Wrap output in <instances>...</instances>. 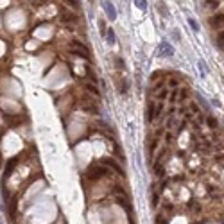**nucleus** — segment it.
I'll return each instance as SVG.
<instances>
[{"label": "nucleus", "mask_w": 224, "mask_h": 224, "mask_svg": "<svg viewBox=\"0 0 224 224\" xmlns=\"http://www.w3.org/2000/svg\"><path fill=\"white\" fill-rule=\"evenodd\" d=\"M106 174H108V169H106V167H95V165H93V167H90V170H88V172H86V176H88V178H90V179H97V178H101V176H106Z\"/></svg>", "instance_id": "obj_1"}, {"label": "nucleus", "mask_w": 224, "mask_h": 224, "mask_svg": "<svg viewBox=\"0 0 224 224\" xmlns=\"http://www.w3.org/2000/svg\"><path fill=\"white\" fill-rule=\"evenodd\" d=\"M172 54H174L172 45H169L167 41H162L158 45V56H162V58H172Z\"/></svg>", "instance_id": "obj_2"}, {"label": "nucleus", "mask_w": 224, "mask_h": 224, "mask_svg": "<svg viewBox=\"0 0 224 224\" xmlns=\"http://www.w3.org/2000/svg\"><path fill=\"white\" fill-rule=\"evenodd\" d=\"M102 7H104L106 14H108V18H110L111 22L117 18V11H115V6H113L110 0H102Z\"/></svg>", "instance_id": "obj_3"}, {"label": "nucleus", "mask_w": 224, "mask_h": 224, "mask_svg": "<svg viewBox=\"0 0 224 224\" xmlns=\"http://www.w3.org/2000/svg\"><path fill=\"white\" fill-rule=\"evenodd\" d=\"M102 165H110L113 170H117V172L120 174V176H124V174H126V172L122 170V167H120L118 163L115 162V160H111V158H104V160H102Z\"/></svg>", "instance_id": "obj_4"}, {"label": "nucleus", "mask_w": 224, "mask_h": 224, "mask_svg": "<svg viewBox=\"0 0 224 224\" xmlns=\"http://www.w3.org/2000/svg\"><path fill=\"white\" fill-rule=\"evenodd\" d=\"M210 23H212L214 27H222L224 25V14H215V16H212Z\"/></svg>", "instance_id": "obj_5"}, {"label": "nucleus", "mask_w": 224, "mask_h": 224, "mask_svg": "<svg viewBox=\"0 0 224 224\" xmlns=\"http://www.w3.org/2000/svg\"><path fill=\"white\" fill-rule=\"evenodd\" d=\"M72 47H74V49H77V52H82V54H88V49H86V47H84V45H82L81 41H77V40H72V43H70Z\"/></svg>", "instance_id": "obj_6"}, {"label": "nucleus", "mask_w": 224, "mask_h": 224, "mask_svg": "<svg viewBox=\"0 0 224 224\" xmlns=\"http://www.w3.org/2000/svg\"><path fill=\"white\" fill-rule=\"evenodd\" d=\"M14 165H16V160L13 158V160H9V163H7V169H6V172H4V179H7L11 176V172L14 170Z\"/></svg>", "instance_id": "obj_7"}, {"label": "nucleus", "mask_w": 224, "mask_h": 224, "mask_svg": "<svg viewBox=\"0 0 224 224\" xmlns=\"http://www.w3.org/2000/svg\"><path fill=\"white\" fill-rule=\"evenodd\" d=\"M61 20L63 22H77V16H75V14H72V13H63Z\"/></svg>", "instance_id": "obj_8"}, {"label": "nucleus", "mask_w": 224, "mask_h": 224, "mask_svg": "<svg viewBox=\"0 0 224 224\" xmlns=\"http://www.w3.org/2000/svg\"><path fill=\"white\" fill-rule=\"evenodd\" d=\"M133 2H134V6L140 11H143V13L147 11V0H133Z\"/></svg>", "instance_id": "obj_9"}, {"label": "nucleus", "mask_w": 224, "mask_h": 224, "mask_svg": "<svg viewBox=\"0 0 224 224\" xmlns=\"http://www.w3.org/2000/svg\"><path fill=\"white\" fill-rule=\"evenodd\" d=\"M197 102H199V104L203 106V108L206 110V111H210V104L206 102V99H204V97L201 95V93H197Z\"/></svg>", "instance_id": "obj_10"}, {"label": "nucleus", "mask_w": 224, "mask_h": 224, "mask_svg": "<svg viewBox=\"0 0 224 224\" xmlns=\"http://www.w3.org/2000/svg\"><path fill=\"white\" fill-rule=\"evenodd\" d=\"M147 120L153 122L154 120V102H149V110H147Z\"/></svg>", "instance_id": "obj_11"}, {"label": "nucleus", "mask_w": 224, "mask_h": 224, "mask_svg": "<svg viewBox=\"0 0 224 224\" xmlns=\"http://www.w3.org/2000/svg\"><path fill=\"white\" fill-rule=\"evenodd\" d=\"M106 36H108V43H111V45L117 41V36H115V31H113V29H108Z\"/></svg>", "instance_id": "obj_12"}, {"label": "nucleus", "mask_w": 224, "mask_h": 224, "mask_svg": "<svg viewBox=\"0 0 224 224\" xmlns=\"http://www.w3.org/2000/svg\"><path fill=\"white\" fill-rule=\"evenodd\" d=\"M84 86H86V92L93 93V95H101V92H99V90H97V88H95V86H93V84H90V82H86V84H84Z\"/></svg>", "instance_id": "obj_13"}, {"label": "nucleus", "mask_w": 224, "mask_h": 224, "mask_svg": "<svg viewBox=\"0 0 224 224\" xmlns=\"http://www.w3.org/2000/svg\"><path fill=\"white\" fill-rule=\"evenodd\" d=\"M162 113H163V104H162V102L154 104V117H160Z\"/></svg>", "instance_id": "obj_14"}, {"label": "nucleus", "mask_w": 224, "mask_h": 224, "mask_svg": "<svg viewBox=\"0 0 224 224\" xmlns=\"http://www.w3.org/2000/svg\"><path fill=\"white\" fill-rule=\"evenodd\" d=\"M217 45H219V49L224 50V32H219V36H217Z\"/></svg>", "instance_id": "obj_15"}, {"label": "nucleus", "mask_w": 224, "mask_h": 224, "mask_svg": "<svg viewBox=\"0 0 224 224\" xmlns=\"http://www.w3.org/2000/svg\"><path fill=\"white\" fill-rule=\"evenodd\" d=\"M154 172H156V176H163V165L162 163L156 162V165H154Z\"/></svg>", "instance_id": "obj_16"}, {"label": "nucleus", "mask_w": 224, "mask_h": 224, "mask_svg": "<svg viewBox=\"0 0 224 224\" xmlns=\"http://www.w3.org/2000/svg\"><path fill=\"white\" fill-rule=\"evenodd\" d=\"M186 97H188V90H186V88H183L181 92L178 93V101H185Z\"/></svg>", "instance_id": "obj_17"}, {"label": "nucleus", "mask_w": 224, "mask_h": 224, "mask_svg": "<svg viewBox=\"0 0 224 224\" xmlns=\"http://www.w3.org/2000/svg\"><path fill=\"white\" fill-rule=\"evenodd\" d=\"M188 23H190V27H192V31H194V32L199 31V25H197V22L194 20V18H188Z\"/></svg>", "instance_id": "obj_18"}, {"label": "nucleus", "mask_w": 224, "mask_h": 224, "mask_svg": "<svg viewBox=\"0 0 224 224\" xmlns=\"http://www.w3.org/2000/svg\"><path fill=\"white\" fill-rule=\"evenodd\" d=\"M99 31H101V34H106V32H108V29H106V22L104 20H99Z\"/></svg>", "instance_id": "obj_19"}, {"label": "nucleus", "mask_w": 224, "mask_h": 224, "mask_svg": "<svg viewBox=\"0 0 224 224\" xmlns=\"http://www.w3.org/2000/svg\"><path fill=\"white\" fill-rule=\"evenodd\" d=\"M206 122H208L210 127H217V120H215L214 117H208V118H206Z\"/></svg>", "instance_id": "obj_20"}, {"label": "nucleus", "mask_w": 224, "mask_h": 224, "mask_svg": "<svg viewBox=\"0 0 224 224\" xmlns=\"http://www.w3.org/2000/svg\"><path fill=\"white\" fill-rule=\"evenodd\" d=\"M167 95H169V92H167V90H162V92L158 93V101L162 102L163 99H167Z\"/></svg>", "instance_id": "obj_21"}, {"label": "nucleus", "mask_w": 224, "mask_h": 224, "mask_svg": "<svg viewBox=\"0 0 224 224\" xmlns=\"http://www.w3.org/2000/svg\"><path fill=\"white\" fill-rule=\"evenodd\" d=\"M158 201H160V194H153V208H156L158 206Z\"/></svg>", "instance_id": "obj_22"}, {"label": "nucleus", "mask_w": 224, "mask_h": 224, "mask_svg": "<svg viewBox=\"0 0 224 224\" xmlns=\"http://www.w3.org/2000/svg\"><path fill=\"white\" fill-rule=\"evenodd\" d=\"M120 93H122V95L127 93V81H126V79H122V88H120Z\"/></svg>", "instance_id": "obj_23"}, {"label": "nucleus", "mask_w": 224, "mask_h": 224, "mask_svg": "<svg viewBox=\"0 0 224 224\" xmlns=\"http://www.w3.org/2000/svg\"><path fill=\"white\" fill-rule=\"evenodd\" d=\"M197 66H199V72H201V75L204 77V75H206V70H204V63H203V61H199V63H197Z\"/></svg>", "instance_id": "obj_24"}, {"label": "nucleus", "mask_w": 224, "mask_h": 224, "mask_svg": "<svg viewBox=\"0 0 224 224\" xmlns=\"http://www.w3.org/2000/svg\"><path fill=\"white\" fill-rule=\"evenodd\" d=\"M115 153H117V156L120 158V160H124V154H122V149L118 147V145H115Z\"/></svg>", "instance_id": "obj_25"}, {"label": "nucleus", "mask_w": 224, "mask_h": 224, "mask_svg": "<svg viewBox=\"0 0 224 224\" xmlns=\"http://www.w3.org/2000/svg\"><path fill=\"white\" fill-rule=\"evenodd\" d=\"M68 6H72V7H79V4H77V0H65Z\"/></svg>", "instance_id": "obj_26"}, {"label": "nucleus", "mask_w": 224, "mask_h": 224, "mask_svg": "<svg viewBox=\"0 0 224 224\" xmlns=\"http://www.w3.org/2000/svg\"><path fill=\"white\" fill-rule=\"evenodd\" d=\"M169 86H170V88H176V86H178V79H170V81H169Z\"/></svg>", "instance_id": "obj_27"}, {"label": "nucleus", "mask_w": 224, "mask_h": 224, "mask_svg": "<svg viewBox=\"0 0 224 224\" xmlns=\"http://www.w3.org/2000/svg\"><path fill=\"white\" fill-rule=\"evenodd\" d=\"M178 101V92H172L170 93V102H176Z\"/></svg>", "instance_id": "obj_28"}, {"label": "nucleus", "mask_w": 224, "mask_h": 224, "mask_svg": "<svg viewBox=\"0 0 224 224\" xmlns=\"http://www.w3.org/2000/svg\"><path fill=\"white\" fill-rule=\"evenodd\" d=\"M160 11H162V14H163V16H169V13L165 11V6H163V4H160Z\"/></svg>", "instance_id": "obj_29"}, {"label": "nucleus", "mask_w": 224, "mask_h": 224, "mask_svg": "<svg viewBox=\"0 0 224 224\" xmlns=\"http://www.w3.org/2000/svg\"><path fill=\"white\" fill-rule=\"evenodd\" d=\"M156 224H167V222H165V219L160 215V217H156Z\"/></svg>", "instance_id": "obj_30"}, {"label": "nucleus", "mask_w": 224, "mask_h": 224, "mask_svg": "<svg viewBox=\"0 0 224 224\" xmlns=\"http://www.w3.org/2000/svg\"><path fill=\"white\" fill-rule=\"evenodd\" d=\"M165 142H167V143L172 142V134H170V133H167V136H165Z\"/></svg>", "instance_id": "obj_31"}, {"label": "nucleus", "mask_w": 224, "mask_h": 224, "mask_svg": "<svg viewBox=\"0 0 224 224\" xmlns=\"http://www.w3.org/2000/svg\"><path fill=\"white\" fill-rule=\"evenodd\" d=\"M190 110H192L194 113H199V108H197V104H192V106H190Z\"/></svg>", "instance_id": "obj_32"}, {"label": "nucleus", "mask_w": 224, "mask_h": 224, "mask_svg": "<svg viewBox=\"0 0 224 224\" xmlns=\"http://www.w3.org/2000/svg\"><path fill=\"white\" fill-rule=\"evenodd\" d=\"M172 124H174V117H170V118L167 120V127H172Z\"/></svg>", "instance_id": "obj_33"}, {"label": "nucleus", "mask_w": 224, "mask_h": 224, "mask_svg": "<svg viewBox=\"0 0 224 224\" xmlns=\"http://www.w3.org/2000/svg\"><path fill=\"white\" fill-rule=\"evenodd\" d=\"M214 2H215V0H208V4H214Z\"/></svg>", "instance_id": "obj_34"}, {"label": "nucleus", "mask_w": 224, "mask_h": 224, "mask_svg": "<svg viewBox=\"0 0 224 224\" xmlns=\"http://www.w3.org/2000/svg\"><path fill=\"white\" fill-rule=\"evenodd\" d=\"M0 167H2V154H0Z\"/></svg>", "instance_id": "obj_35"}, {"label": "nucleus", "mask_w": 224, "mask_h": 224, "mask_svg": "<svg viewBox=\"0 0 224 224\" xmlns=\"http://www.w3.org/2000/svg\"><path fill=\"white\" fill-rule=\"evenodd\" d=\"M222 81H224V79H222Z\"/></svg>", "instance_id": "obj_36"}]
</instances>
